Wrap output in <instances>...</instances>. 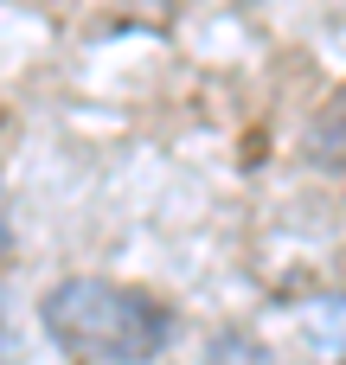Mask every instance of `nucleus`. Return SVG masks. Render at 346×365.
I'll list each match as a JSON object with an SVG mask.
<instances>
[{"label": "nucleus", "instance_id": "f257e3e1", "mask_svg": "<svg viewBox=\"0 0 346 365\" xmlns=\"http://www.w3.org/2000/svg\"><path fill=\"white\" fill-rule=\"evenodd\" d=\"M39 321L58 353L83 365H148L173 340V308L135 282L109 276H64L39 295Z\"/></svg>", "mask_w": 346, "mask_h": 365}, {"label": "nucleus", "instance_id": "f03ea898", "mask_svg": "<svg viewBox=\"0 0 346 365\" xmlns=\"http://www.w3.org/2000/svg\"><path fill=\"white\" fill-rule=\"evenodd\" d=\"M308 160L327 167V173H346V83L321 103V115L308 122Z\"/></svg>", "mask_w": 346, "mask_h": 365}, {"label": "nucleus", "instance_id": "7ed1b4c3", "mask_svg": "<svg viewBox=\"0 0 346 365\" xmlns=\"http://www.w3.org/2000/svg\"><path fill=\"white\" fill-rule=\"evenodd\" d=\"M302 327H308V340H315L327 359L346 365V295H321V302H308Z\"/></svg>", "mask_w": 346, "mask_h": 365}, {"label": "nucleus", "instance_id": "20e7f679", "mask_svg": "<svg viewBox=\"0 0 346 365\" xmlns=\"http://www.w3.org/2000/svg\"><path fill=\"white\" fill-rule=\"evenodd\" d=\"M205 365H276V353L250 327H218L212 346H205Z\"/></svg>", "mask_w": 346, "mask_h": 365}, {"label": "nucleus", "instance_id": "39448f33", "mask_svg": "<svg viewBox=\"0 0 346 365\" xmlns=\"http://www.w3.org/2000/svg\"><path fill=\"white\" fill-rule=\"evenodd\" d=\"M13 257V199H6V180H0V263Z\"/></svg>", "mask_w": 346, "mask_h": 365}, {"label": "nucleus", "instance_id": "423d86ee", "mask_svg": "<svg viewBox=\"0 0 346 365\" xmlns=\"http://www.w3.org/2000/svg\"><path fill=\"white\" fill-rule=\"evenodd\" d=\"M19 359V340H13V321H6V302H0V365Z\"/></svg>", "mask_w": 346, "mask_h": 365}]
</instances>
